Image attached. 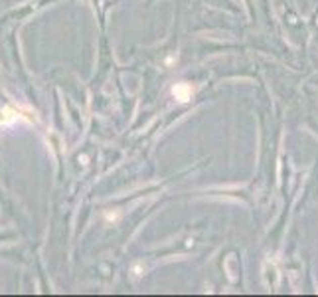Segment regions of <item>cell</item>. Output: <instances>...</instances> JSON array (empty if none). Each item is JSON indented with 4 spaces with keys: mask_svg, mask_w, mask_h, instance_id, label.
<instances>
[{
    "mask_svg": "<svg viewBox=\"0 0 318 297\" xmlns=\"http://www.w3.org/2000/svg\"><path fill=\"white\" fill-rule=\"evenodd\" d=\"M172 93H174V97H176L178 101H182V103H186L188 99H192V88H190L188 83H178V86H174Z\"/></svg>",
    "mask_w": 318,
    "mask_h": 297,
    "instance_id": "1",
    "label": "cell"
},
{
    "mask_svg": "<svg viewBox=\"0 0 318 297\" xmlns=\"http://www.w3.org/2000/svg\"><path fill=\"white\" fill-rule=\"evenodd\" d=\"M16 119H18V115H16L14 109H10V107H2L0 109V125H8V123H12Z\"/></svg>",
    "mask_w": 318,
    "mask_h": 297,
    "instance_id": "2",
    "label": "cell"
}]
</instances>
